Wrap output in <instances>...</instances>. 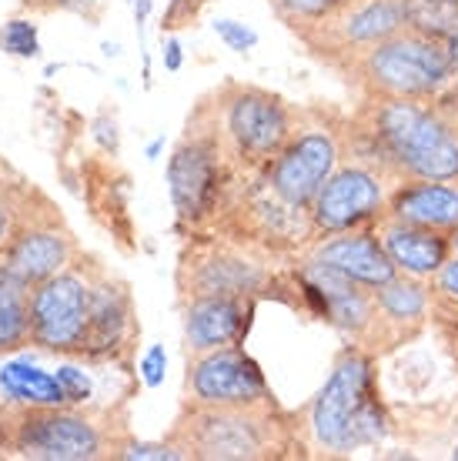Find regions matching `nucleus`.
Masks as SVG:
<instances>
[{"label":"nucleus","mask_w":458,"mask_h":461,"mask_svg":"<svg viewBox=\"0 0 458 461\" xmlns=\"http://www.w3.org/2000/svg\"><path fill=\"white\" fill-rule=\"evenodd\" d=\"M268 4L295 34L305 37L325 21H332L334 14H342L355 0H268Z\"/></svg>","instance_id":"b1692460"},{"label":"nucleus","mask_w":458,"mask_h":461,"mask_svg":"<svg viewBox=\"0 0 458 461\" xmlns=\"http://www.w3.org/2000/svg\"><path fill=\"white\" fill-rule=\"evenodd\" d=\"M228 177L231 167L218 144L201 131L188 127L184 140L168 161V194L178 218L184 224H205L224 204L231 185Z\"/></svg>","instance_id":"9b49d317"},{"label":"nucleus","mask_w":458,"mask_h":461,"mask_svg":"<svg viewBox=\"0 0 458 461\" xmlns=\"http://www.w3.org/2000/svg\"><path fill=\"white\" fill-rule=\"evenodd\" d=\"M445 44H448V54H452V64H455V70H458V31L452 37H445Z\"/></svg>","instance_id":"f704fd0d"},{"label":"nucleus","mask_w":458,"mask_h":461,"mask_svg":"<svg viewBox=\"0 0 458 461\" xmlns=\"http://www.w3.org/2000/svg\"><path fill=\"white\" fill-rule=\"evenodd\" d=\"M379 241L391 265L398 267V275L412 277H435L438 267L448 261L452 254V234L448 230L418 228V224H405V221H391L379 214Z\"/></svg>","instance_id":"412c9836"},{"label":"nucleus","mask_w":458,"mask_h":461,"mask_svg":"<svg viewBox=\"0 0 458 461\" xmlns=\"http://www.w3.org/2000/svg\"><path fill=\"white\" fill-rule=\"evenodd\" d=\"M298 285L305 291V298L318 304V314L325 321H332L355 345L368 348V338L375 331V318H379L375 291L352 281L334 267L321 265V261H311V258L301 261Z\"/></svg>","instance_id":"4468645a"},{"label":"nucleus","mask_w":458,"mask_h":461,"mask_svg":"<svg viewBox=\"0 0 458 461\" xmlns=\"http://www.w3.org/2000/svg\"><path fill=\"white\" fill-rule=\"evenodd\" d=\"M268 251L261 244L228 241V238H197L181 251L178 265V288L181 301L205 298V294H231V298H254L271 288Z\"/></svg>","instance_id":"1a4fd4ad"},{"label":"nucleus","mask_w":458,"mask_h":461,"mask_svg":"<svg viewBox=\"0 0 458 461\" xmlns=\"http://www.w3.org/2000/svg\"><path fill=\"white\" fill-rule=\"evenodd\" d=\"M114 458L124 461H184V451L174 441H121Z\"/></svg>","instance_id":"cd10ccee"},{"label":"nucleus","mask_w":458,"mask_h":461,"mask_svg":"<svg viewBox=\"0 0 458 461\" xmlns=\"http://www.w3.org/2000/svg\"><path fill=\"white\" fill-rule=\"evenodd\" d=\"M298 114L271 91L252 84H224L188 117L191 131H201L218 144L231 171L252 174L285 148Z\"/></svg>","instance_id":"f03ea898"},{"label":"nucleus","mask_w":458,"mask_h":461,"mask_svg":"<svg viewBox=\"0 0 458 461\" xmlns=\"http://www.w3.org/2000/svg\"><path fill=\"white\" fill-rule=\"evenodd\" d=\"M305 258L334 267V271H342V275H348L352 281H358V285H365L371 291L398 275V267L391 265V258L381 248L379 230L365 228V224L334 230V234H321Z\"/></svg>","instance_id":"dca6fc26"},{"label":"nucleus","mask_w":458,"mask_h":461,"mask_svg":"<svg viewBox=\"0 0 458 461\" xmlns=\"http://www.w3.org/2000/svg\"><path fill=\"white\" fill-rule=\"evenodd\" d=\"M344 161L342 134L325 121H295L291 138L278 150L271 161L258 171V181L268 187V194L281 204L308 214L311 201L321 191V185L334 174V167Z\"/></svg>","instance_id":"9d476101"},{"label":"nucleus","mask_w":458,"mask_h":461,"mask_svg":"<svg viewBox=\"0 0 458 461\" xmlns=\"http://www.w3.org/2000/svg\"><path fill=\"white\" fill-rule=\"evenodd\" d=\"M188 404H211V408H238V404H268L271 388L252 355L238 345H224L205 355H188V378H184Z\"/></svg>","instance_id":"ddd939ff"},{"label":"nucleus","mask_w":458,"mask_h":461,"mask_svg":"<svg viewBox=\"0 0 458 461\" xmlns=\"http://www.w3.org/2000/svg\"><path fill=\"white\" fill-rule=\"evenodd\" d=\"M31 345V288L0 265V355Z\"/></svg>","instance_id":"5701e85b"},{"label":"nucleus","mask_w":458,"mask_h":461,"mask_svg":"<svg viewBox=\"0 0 458 461\" xmlns=\"http://www.w3.org/2000/svg\"><path fill=\"white\" fill-rule=\"evenodd\" d=\"M27 11H37V14H54V11H64V14H78V17H97L104 0H21Z\"/></svg>","instance_id":"7c9ffc66"},{"label":"nucleus","mask_w":458,"mask_h":461,"mask_svg":"<svg viewBox=\"0 0 458 461\" xmlns=\"http://www.w3.org/2000/svg\"><path fill=\"white\" fill-rule=\"evenodd\" d=\"M138 335L134 324V301L121 277L111 271L97 275L91 301V335H87V361H114L117 355L131 351V341Z\"/></svg>","instance_id":"a211bd4d"},{"label":"nucleus","mask_w":458,"mask_h":461,"mask_svg":"<svg viewBox=\"0 0 458 461\" xmlns=\"http://www.w3.org/2000/svg\"><path fill=\"white\" fill-rule=\"evenodd\" d=\"M452 251H455V254H458V228H455V230H452Z\"/></svg>","instance_id":"e433bc0d"},{"label":"nucleus","mask_w":458,"mask_h":461,"mask_svg":"<svg viewBox=\"0 0 458 461\" xmlns=\"http://www.w3.org/2000/svg\"><path fill=\"white\" fill-rule=\"evenodd\" d=\"M54 375H58L60 388H64L68 404H74V408H87V404L94 402V381L84 368H78V365H60Z\"/></svg>","instance_id":"c85d7f7f"},{"label":"nucleus","mask_w":458,"mask_h":461,"mask_svg":"<svg viewBox=\"0 0 458 461\" xmlns=\"http://www.w3.org/2000/svg\"><path fill=\"white\" fill-rule=\"evenodd\" d=\"M107 415H94L74 404L60 408H14L11 445L21 458L34 461H97L114 458L121 438L111 435Z\"/></svg>","instance_id":"0eeeda50"},{"label":"nucleus","mask_w":458,"mask_h":461,"mask_svg":"<svg viewBox=\"0 0 458 461\" xmlns=\"http://www.w3.org/2000/svg\"><path fill=\"white\" fill-rule=\"evenodd\" d=\"M375 308H379V318H375L368 348L389 351V348L412 341L425 328V318L432 308V291L425 285V277L395 275L381 288H375Z\"/></svg>","instance_id":"f3484780"},{"label":"nucleus","mask_w":458,"mask_h":461,"mask_svg":"<svg viewBox=\"0 0 458 461\" xmlns=\"http://www.w3.org/2000/svg\"><path fill=\"white\" fill-rule=\"evenodd\" d=\"M405 27L435 37H452L458 31V0H401Z\"/></svg>","instance_id":"393cba45"},{"label":"nucleus","mask_w":458,"mask_h":461,"mask_svg":"<svg viewBox=\"0 0 458 461\" xmlns=\"http://www.w3.org/2000/svg\"><path fill=\"white\" fill-rule=\"evenodd\" d=\"M164 375H168V351L160 345H151L141 357V381L148 388H160L164 384Z\"/></svg>","instance_id":"2f4dec72"},{"label":"nucleus","mask_w":458,"mask_h":461,"mask_svg":"<svg viewBox=\"0 0 458 461\" xmlns=\"http://www.w3.org/2000/svg\"><path fill=\"white\" fill-rule=\"evenodd\" d=\"M211 27H215V34H218L221 41L234 50V54H248V50H254V47H258V31H252L248 23L231 21V17H218Z\"/></svg>","instance_id":"c756f323"},{"label":"nucleus","mask_w":458,"mask_h":461,"mask_svg":"<svg viewBox=\"0 0 458 461\" xmlns=\"http://www.w3.org/2000/svg\"><path fill=\"white\" fill-rule=\"evenodd\" d=\"M405 27V11L401 0H355L342 14H334L332 21L315 27L301 41L318 54V58H344L348 64L358 60L371 44H379L385 37Z\"/></svg>","instance_id":"2eb2a0df"},{"label":"nucleus","mask_w":458,"mask_h":461,"mask_svg":"<svg viewBox=\"0 0 458 461\" xmlns=\"http://www.w3.org/2000/svg\"><path fill=\"white\" fill-rule=\"evenodd\" d=\"M0 402L11 408H60L68 404L64 388L54 371H44L31 361L0 365Z\"/></svg>","instance_id":"4be33fe9"},{"label":"nucleus","mask_w":458,"mask_h":461,"mask_svg":"<svg viewBox=\"0 0 458 461\" xmlns=\"http://www.w3.org/2000/svg\"><path fill=\"white\" fill-rule=\"evenodd\" d=\"M381 218L452 234L458 228V181H398L385 197Z\"/></svg>","instance_id":"aec40b11"},{"label":"nucleus","mask_w":458,"mask_h":461,"mask_svg":"<svg viewBox=\"0 0 458 461\" xmlns=\"http://www.w3.org/2000/svg\"><path fill=\"white\" fill-rule=\"evenodd\" d=\"M254 298H231V294H205L188 298L184 304V351L205 355L215 348L238 345L248 331Z\"/></svg>","instance_id":"6ab92c4d"},{"label":"nucleus","mask_w":458,"mask_h":461,"mask_svg":"<svg viewBox=\"0 0 458 461\" xmlns=\"http://www.w3.org/2000/svg\"><path fill=\"white\" fill-rule=\"evenodd\" d=\"M168 441L184 451V458L201 461L285 458L301 445L295 425L278 411L275 402L238 404V408L184 404Z\"/></svg>","instance_id":"20e7f679"},{"label":"nucleus","mask_w":458,"mask_h":461,"mask_svg":"<svg viewBox=\"0 0 458 461\" xmlns=\"http://www.w3.org/2000/svg\"><path fill=\"white\" fill-rule=\"evenodd\" d=\"M27 187L31 185L14 171L11 164L0 158V251H4V244H7V238H11L17 211H21L23 197H27Z\"/></svg>","instance_id":"a878e982"},{"label":"nucleus","mask_w":458,"mask_h":461,"mask_svg":"<svg viewBox=\"0 0 458 461\" xmlns=\"http://www.w3.org/2000/svg\"><path fill=\"white\" fill-rule=\"evenodd\" d=\"M435 288H438V294H442L445 301L458 304V258H448L445 265L438 267Z\"/></svg>","instance_id":"473e14b6"},{"label":"nucleus","mask_w":458,"mask_h":461,"mask_svg":"<svg viewBox=\"0 0 458 461\" xmlns=\"http://www.w3.org/2000/svg\"><path fill=\"white\" fill-rule=\"evenodd\" d=\"M391 177L371 161H342L334 174L321 185V191L311 201V230L315 234H334L358 224L375 221L385 208Z\"/></svg>","instance_id":"f8f14e48"},{"label":"nucleus","mask_w":458,"mask_h":461,"mask_svg":"<svg viewBox=\"0 0 458 461\" xmlns=\"http://www.w3.org/2000/svg\"><path fill=\"white\" fill-rule=\"evenodd\" d=\"M97 275L101 265L80 251L74 265L31 288V345L64 357L87 355Z\"/></svg>","instance_id":"423d86ee"},{"label":"nucleus","mask_w":458,"mask_h":461,"mask_svg":"<svg viewBox=\"0 0 458 461\" xmlns=\"http://www.w3.org/2000/svg\"><path fill=\"white\" fill-rule=\"evenodd\" d=\"M455 458H458V448H455Z\"/></svg>","instance_id":"4c0bfd02"},{"label":"nucleus","mask_w":458,"mask_h":461,"mask_svg":"<svg viewBox=\"0 0 458 461\" xmlns=\"http://www.w3.org/2000/svg\"><path fill=\"white\" fill-rule=\"evenodd\" d=\"M358 158L391 181H458V121L442 104L368 97L355 117Z\"/></svg>","instance_id":"f257e3e1"},{"label":"nucleus","mask_w":458,"mask_h":461,"mask_svg":"<svg viewBox=\"0 0 458 461\" xmlns=\"http://www.w3.org/2000/svg\"><path fill=\"white\" fill-rule=\"evenodd\" d=\"M0 50L11 58H41V37H37V23L27 17H14L0 27Z\"/></svg>","instance_id":"bb28decb"},{"label":"nucleus","mask_w":458,"mask_h":461,"mask_svg":"<svg viewBox=\"0 0 458 461\" xmlns=\"http://www.w3.org/2000/svg\"><path fill=\"white\" fill-rule=\"evenodd\" d=\"M164 70H171V74H178L181 70V64H184V54H181V41L178 37H168L164 41Z\"/></svg>","instance_id":"72a5a7b5"},{"label":"nucleus","mask_w":458,"mask_h":461,"mask_svg":"<svg viewBox=\"0 0 458 461\" xmlns=\"http://www.w3.org/2000/svg\"><path fill=\"white\" fill-rule=\"evenodd\" d=\"M358 84L368 97H405L428 101L455 81V64L445 37L401 27L391 37L371 44L358 60H352Z\"/></svg>","instance_id":"39448f33"},{"label":"nucleus","mask_w":458,"mask_h":461,"mask_svg":"<svg viewBox=\"0 0 458 461\" xmlns=\"http://www.w3.org/2000/svg\"><path fill=\"white\" fill-rule=\"evenodd\" d=\"M385 411L375 398L371 357L362 345H348L334 355V365L321 392L305 411L308 445L321 455H352L385 438Z\"/></svg>","instance_id":"7ed1b4c3"},{"label":"nucleus","mask_w":458,"mask_h":461,"mask_svg":"<svg viewBox=\"0 0 458 461\" xmlns=\"http://www.w3.org/2000/svg\"><path fill=\"white\" fill-rule=\"evenodd\" d=\"M164 148V140H154V144H151L148 148V158H158V150Z\"/></svg>","instance_id":"c9c22d12"},{"label":"nucleus","mask_w":458,"mask_h":461,"mask_svg":"<svg viewBox=\"0 0 458 461\" xmlns=\"http://www.w3.org/2000/svg\"><path fill=\"white\" fill-rule=\"evenodd\" d=\"M78 254L80 244L74 238V230L68 228L60 208L31 185L21 211H17L11 238L0 251V265L21 277L27 288H37L41 281L74 265Z\"/></svg>","instance_id":"6e6552de"}]
</instances>
